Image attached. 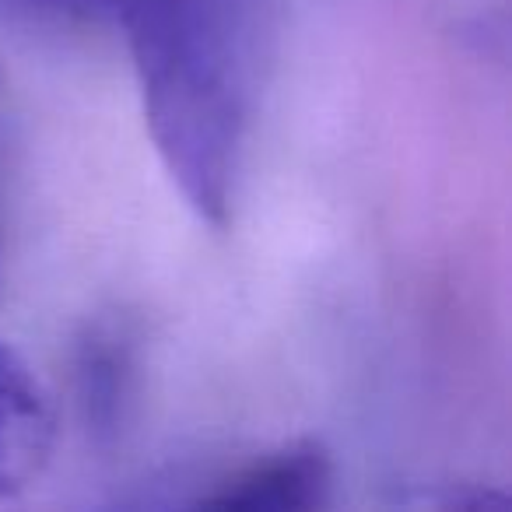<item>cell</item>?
I'll return each mask as SVG.
<instances>
[{
  "label": "cell",
  "instance_id": "obj_1",
  "mask_svg": "<svg viewBox=\"0 0 512 512\" xmlns=\"http://www.w3.org/2000/svg\"><path fill=\"white\" fill-rule=\"evenodd\" d=\"M165 172L211 228L235 200L260 71L264 0H116Z\"/></svg>",
  "mask_w": 512,
  "mask_h": 512
},
{
  "label": "cell",
  "instance_id": "obj_2",
  "mask_svg": "<svg viewBox=\"0 0 512 512\" xmlns=\"http://www.w3.org/2000/svg\"><path fill=\"white\" fill-rule=\"evenodd\" d=\"M141 386V330L127 313H95L71 348L74 414L95 449L109 453L123 439Z\"/></svg>",
  "mask_w": 512,
  "mask_h": 512
},
{
  "label": "cell",
  "instance_id": "obj_3",
  "mask_svg": "<svg viewBox=\"0 0 512 512\" xmlns=\"http://www.w3.org/2000/svg\"><path fill=\"white\" fill-rule=\"evenodd\" d=\"M334 488V460L323 442L302 439L235 467L211 481L197 505L225 512H306L327 505Z\"/></svg>",
  "mask_w": 512,
  "mask_h": 512
},
{
  "label": "cell",
  "instance_id": "obj_4",
  "mask_svg": "<svg viewBox=\"0 0 512 512\" xmlns=\"http://www.w3.org/2000/svg\"><path fill=\"white\" fill-rule=\"evenodd\" d=\"M57 418L32 369L0 341V498L22 491L43 470Z\"/></svg>",
  "mask_w": 512,
  "mask_h": 512
},
{
  "label": "cell",
  "instance_id": "obj_5",
  "mask_svg": "<svg viewBox=\"0 0 512 512\" xmlns=\"http://www.w3.org/2000/svg\"><path fill=\"white\" fill-rule=\"evenodd\" d=\"M0 15L43 29H102L116 25V0H0Z\"/></svg>",
  "mask_w": 512,
  "mask_h": 512
}]
</instances>
